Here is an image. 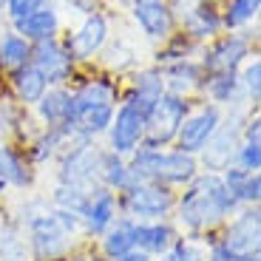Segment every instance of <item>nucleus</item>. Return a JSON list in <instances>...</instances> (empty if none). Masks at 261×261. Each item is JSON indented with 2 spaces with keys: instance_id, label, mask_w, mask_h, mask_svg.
I'll return each mask as SVG.
<instances>
[{
  "instance_id": "f257e3e1",
  "label": "nucleus",
  "mask_w": 261,
  "mask_h": 261,
  "mask_svg": "<svg viewBox=\"0 0 261 261\" xmlns=\"http://www.w3.org/2000/svg\"><path fill=\"white\" fill-rule=\"evenodd\" d=\"M236 210L239 204L224 188L222 176L199 170V176L176 193V207L170 222L176 224L182 236H196L204 242L207 236H216L222 230V224Z\"/></svg>"
},
{
  "instance_id": "f03ea898",
  "label": "nucleus",
  "mask_w": 261,
  "mask_h": 261,
  "mask_svg": "<svg viewBox=\"0 0 261 261\" xmlns=\"http://www.w3.org/2000/svg\"><path fill=\"white\" fill-rule=\"evenodd\" d=\"M117 105H119V85L111 77L77 80L68 88V119H65L63 130L71 139L105 137Z\"/></svg>"
},
{
  "instance_id": "7ed1b4c3",
  "label": "nucleus",
  "mask_w": 261,
  "mask_h": 261,
  "mask_svg": "<svg viewBox=\"0 0 261 261\" xmlns=\"http://www.w3.org/2000/svg\"><path fill=\"white\" fill-rule=\"evenodd\" d=\"M134 179L168 185L173 190H182L199 176V159L193 153H185L179 148H137L128 156Z\"/></svg>"
},
{
  "instance_id": "20e7f679",
  "label": "nucleus",
  "mask_w": 261,
  "mask_h": 261,
  "mask_svg": "<svg viewBox=\"0 0 261 261\" xmlns=\"http://www.w3.org/2000/svg\"><path fill=\"white\" fill-rule=\"evenodd\" d=\"M29 250L34 261H51L77 247V239H83L80 219L65 210L48 207L43 213H32L26 222Z\"/></svg>"
},
{
  "instance_id": "39448f33",
  "label": "nucleus",
  "mask_w": 261,
  "mask_h": 261,
  "mask_svg": "<svg viewBox=\"0 0 261 261\" xmlns=\"http://www.w3.org/2000/svg\"><path fill=\"white\" fill-rule=\"evenodd\" d=\"M176 193L179 190L168 185L134 179L122 193H117L119 216L134 219V222H170L173 207H176Z\"/></svg>"
},
{
  "instance_id": "423d86ee",
  "label": "nucleus",
  "mask_w": 261,
  "mask_h": 261,
  "mask_svg": "<svg viewBox=\"0 0 261 261\" xmlns=\"http://www.w3.org/2000/svg\"><path fill=\"white\" fill-rule=\"evenodd\" d=\"M250 117V105L242 102V105H233V114L222 119V125L216 128V134L210 137V142L202 148L199 153V168L204 173H222L233 165V156H236V148L242 142V125L244 119Z\"/></svg>"
},
{
  "instance_id": "0eeeda50",
  "label": "nucleus",
  "mask_w": 261,
  "mask_h": 261,
  "mask_svg": "<svg viewBox=\"0 0 261 261\" xmlns=\"http://www.w3.org/2000/svg\"><path fill=\"white\" fill-rule=\"evenodd\" d=\"M193 102L188 97L165 91L159 102L153 105V111L145 119V142L142 148H170L176 142V134L182 128L185 117L190 114Z\"/></svg>"
},
{
  "instance_id": "6e6552de",
  "label": "nucleus",
  "mask_w": 261,
  "mask_h": 261,
  "mask_svg": "<svg viewBox=\"0 0 261 261\" xmlns=\"http://www.w3.org/2000/svg\"><path fill=\"white\" fill-rule=\"evenodd\" d=\"M222 119H224V114H222V108H219V105L199 102L196 108H190V114L185 117L182 128H179V134H176L173 148L199 156V153H202V148L210 142V137L216 134V128L222 125Z\"/></svg>"
},
{
  "instance_id": "1a4fd4ad",
  "label": "nucleus",
  "mask_w": 261,
  "mask_h": 261,
  "mask_svg": "<svg viewBox=\"0 0 261 261\" xmlns=\"http://www.w3.org/2000/svg\"><path fill=\"white\" fill-rule=\"evenodd\" d=\"M247 57H250V34L230 32V34H219L202 51L199 63H202L204 74H236Z\"/></svg>"
},
{
  "instance_id": "9d476101",
  "label": "nucleus",
  "mask_w": 261,
  "mask_h": 261,
  "mask_svg": "<svg viewBox=\"0 0 261 261\" xmlns=\"http://www.w3.org/2000/svg\"><path fill=\"white\" fill-rule=\"evenodd\" d=\"M32 65L46 77L48 88H51V85H68L77 77V63L71 60L63 37L32 43Z\"/></svg>"
},
{
  "instance_id": "9b49d317",
  "label": "nucleus",
  "mask_w": 261,
  "mask_h": 261,
  "mask_svg": "<svg viewBox=\"0 0 261 261\" xmlns=\"http://www.w3.org/2000/svg\"><path fill=\"white\" fill-rule=\"evenodd\" d=\"M219 239L233 250L236 255L261 253V210L258 204L239 207L219 230Z\"/></svg>"
},
{
  "instance_id": "f8f14e48",
  "label": "nucleus",
  "mask_w": 261,
  "mask_h": 261,
  "mask_svg": "<svg viewBox=\"0 0 261 261\" xmlns=\"http://www.w3.org/2000/svg\"><path fill=\"white\" fill-rule=\"evenodd\" d=\"M119 216V204H117V193L102 185H94L88 190V202H85L83 213H80V227H83V239L97 242L105 230L117 222Z\"/></svg>"
},
{
  "instance_id": "ddd939ff",
  "label": "nucleus",
  "mask_w": 261,
  "mask_h": 261,
  "mask_svg": "<svg viewBox=\"0 0 261 261\" xmlns=\"http://www.w3.org/2000/svg\"><path fill=\"white\" fill-rule=\"evenodd\" d=\"M105 137H108V150H114V153L128 159L145 142V117L137 108L119 102L117 111H114L111 125L105 130Z\"/></svg>"
},
{
  "instance_id": "4468645a",
  "label": "nucleus",
  "mask_w": 261,
  "mask_h": 261,
  "mask_svg": "<svg viewBox=\"0 0 261 261\" xmlns=\"http://www.w3.org/2000/svg\"><path fill=\"white\" fill-rule=\"evenodd\" d=\"M63 43L74 63H91L94 57H99V51L108 43V17L102 12H94L88 17H83L77 32L68 34Z\"/></svg>"
},
{
  "instance_id": "2eb2a0df",
  "label": "nucleus",
  "mask_w": 261,
  "mask_h": 261,
  "mask_svg": "<svg viewBox=\"0 0 261 261\" xmlns=\"http://www.w3.org/2000/svg\"><path fill=\"white\" fill-rule=\"evenodd\" d=\"M162 94H165L162 71H159V65H150V68H139V71H134V77H130L125 94L119 97V102L137 108V111L148 119V114L153 111V105L159 102Z\"/></svg>"
},
{
  "instance_id": "dca6fc26",
  "label": "nucleus",
  "mask_w": 261,
  "mask_h": 261,
  "mask_svg": "<svg viewBox=\"0 0 261 261\" xmlns=\"http://www.w3.org/2000/svg\"><path fill=\"white\" fill-rule=\"evenodd\" d=\"M130 14L137 20V26L145 32V37H150V40H170L173 37L176 17L170 12L168 0H134Z\"/></svg>"
},
{
  "instance_id": "f3484780",
  "label": "nucleus",
  "mask_w": 261,
  "mask_h": 261,
  "mask_svg": "<svg viewBox=\"0 0 261 261\" xmlns=\"http://www.w3.org/2000/svg\"><path fill=\"white\" fill-rule=\"evenodd\" d=\"M159 71H162V80H165V91L179 94V97L190 99L193 94L202 91L204 85V68L199 60H190V57L173 60V63H165Z\"/></svg>"
},
{
  "instance_id": "a211bd4d",
  "label": "nucleus",
  "mask_w": 261,
  "mask_h": 261,
  "mask_svg": "<svg viewBox=\"0 0 261 261\" xmlns=\"http://www.w3.org/2000/svg\"><path fill=\"white\" fill-rule=\"evenodd\" d=\"M185 29V37L193 40V43H202V40H216L224 32L222 26V12L216 9L213 0H199L188 14L179 17Z\"/></svg>"
},
{
  "instance_id": "6ab92c4d",
  "label": "nucleus",
  "mask_w": 261,
  "mask_h": 261,
  "mask_svg": "<svg viewBox=\"0 0 261 261\" xmlns=\"http://www.w3.org/2000/svg\"><path fill=\"white\" fill-rule=\"evenodd\" d=\"M179 239L173 222H134V250L156 261L170 244Z\"/></svg>"
},
{
  "instance_id": "aec40b11",
  "label": "nucleus",
  "mask_w": 261,
  "mask_h": 261,
  "mask_svg": "<svg viewBox=\"0 0 261 261\" xmlns=\"http://www.w3.org/2000/svg\"><path fill=\"white\" fill-rule=\"evenodd\" d=\"M60 26H63V20H60V12L54 3H46L43 9L32 12L29 17L23 20H14L12 29L20 34V37H26L29 43H40V40H51V37H60Z\"/></svg>"
},
{
  "instance_id": "412c9836",
  "label": "nucleus",
  "mask_w": 261,
  "mask_h": 261,
  "mask_svg": "<svg viewBox=\"0 0 261 261\" xmlns=\"http://www.w3.org/2000/svg\"><path fill=\"white\" fill-rule=\"evenodd\" d=\"M0 170L9 188L14 190H29L37 179V170L29 162L26 150L17 145H0Z\"/></svg>"
},
{
  "instance_id": "4be33fe9",
  "label": "nucleus",
  "mask_w": 261,
  "mask_h": 261,
  "mask_svg": "<svg viewBox=\"0 0 261 261\" xmlns=\"http://www.w3.org/2000/svg\"><path fill=\"white\" fill-rule=\"evenodd\" d=\"M219 176H222L224 188L230 190V196L236 199L239 207H250V204L261 202V173H250V170H242V168H236V165H230Z\"/></svg>"
},
{
  "instance_id": "5701e85b",
  "label": "nucleus",
  "mask_w": 261,
  "mask_h": 261,
  "mask_svg": "<svg viewBox=\"0 0 261 261\" xmlns=\"http://www.w3.org/2000/svg\"><path fill=\"white\" fill-rule=\"evenodd\" d=\"M130 250H134V219L117 216V222L97 239V253L117 261L122 255H128Z\"/></svg>"
},
{
  "instance_id": "b1692460",
  "label": "nucleus",
  "mask_w": 261,
  "mask_h": 261,
  "mask_svg": "<svg viewBox=\"0 0 261 261\" xmlns=\"http://www.w3.org/2000/svg\"><path fill=\"white\" fill-rule=\"evenodd\" d=\"M34 111H37L43 128H63L68 119V85H51L34 102Z\"/></svg>"
},
{
  "instance_id": "393cba45",
  "label": "nucleus",
  "mask_w": 261,
  "mask_h": 261,
  "mask_svg": "<svg viewBox=\"0 0 261 261\" xmlns=\"http://www.w3.org/2000/svg\"><path fill=\"white\" fill-rule=\"evenodd\" d=\"M97 182L102 188L114 190V193H122L130 182H134V173H130V165L125 156L114 153V150L102 148L99 153V170H97Z\"/></svg>"
},
{
  "instance_id": "a878e982",
  "label": "nucleus",
  "mask_w": 261,
  "mask_h": 261,
  "mask_svg": "<svg viewBox=\"0 0 261 261\" xmlns=\"http://www.w3.org/2000/svg\"><path fill=\"white\" fill-rule=\"evenodd\" d=\"M68 142H71V137H68L63 128H43L23 150H26L29 162L37 168V165H46L48 159H57L60 150H63Z\"/></svg>"
},
{
  "instance_id": "bb28decb",
  "label": "nucleus",
  "mask_w": 261,
  "mask_h": 261,
  "mask_svg": "<svg viewBox=\"0 0 261 261\" xmlns=\"http://www.w3.org/2000/svg\"><path fill=\"white\" fill-rule=\"evenodd\" d=\"M9 83H12V91H14V97H17V102L32 105V108H34V102H37V99L48 91L46 77H43V74H40L32 63L23 65V68L9 71Z\"/></svg>"
},
{
  "instance_id": "cd10ccee",
  "label": "nucleus",
  "mask_w": 261,
  "mask_h": 261,
  "mask_svg": "<svg viewBox=\"0 0 261 261\" xmlns=\"http://www.w3.org/2000/svg\"><path fill=\"white\" fill-rule=\"evenodd\" d=\"M202 91L207 94V102L213 105H242L244 97H242V88H239V77L236 74H204V85ZM250 105V102H247Z\"/></svg>"
},
{
  "instance_id": "c85d7f7f",
  "label": "nucleus",
  "mask_w": 261,
  "mask_h": 261,
  "mask_svg": "<svg viewBox=\"0 0 261 261\" xmlns=\"http://www.w3.org/2000/svg\"><path fill=\"white\" fill-rule=\"evenodd\" d=\"M32 63V43L26 37H20L14 29L0 32V68L3 71H14Z\"/></svg>"
},
{
  "instance_id": "c756f323",
  "label": "nucleus",
  "mask_w": 261,
  "mask_h": 261,
  "mask_svg": "<svg viewBox=\"0 0 261 261\" xmlns=\"http://www.w3.org/2000/svg\"><path fill=\"white\" fill-rule=\"evenodd\" d=\"M261 0H230L222 12V26L227 32H242L258 17Z\"/></svg>"
},
{
  "instance_id": "7c9ffc66",
  "label": "nucleus",
  "mask_w": 261,
  "mask_h": 261,
  "mask_svg": "<svg viewBox=\"0 0 261 261\" xmlns=\"http://www.w3.org/2000/svg\"><path fill=\"white\" fill-rule=\"evenodd\" d=\"M88 190H91V188H77V185L57 182L54 196H51V204L57 210H65V213H71V216H77V219H80L85 202H88Z\"/></svg>"
},
{
  "instance_id": "2f4dec72",
  "label": "nucleus",
  "mask_w": 261,
  "mask_h": 261,
  "mask_svg": "<svg viewBox=\"0 0 261 261\" xmlns=\"http://www.w3.org/2000/svg\"><path fill=\"white\" fill-rule=\"evenodd\" d=\"M236 77H239V88H242L244 102L255 105L261 97V60L255 54H253V60H244L242 68L236 71Z\"/></svg>"
},
{
  "instance_id": "473e14b6",
  "label": "nucleus",
  "mask_w": 261,
  "mask_h": 261,
  "mask_svg": "<svg viewBox=\"0 0 261 261\" xmlns=\"http://www.w3.org/2000/svg\"><path fill=\"white\" fill-rule=\"evenodd\" d=\"M156 261H204V242L196 239V236H182Z\"/></svg>"
},
{
  "instance_id": "72a5a7b5",
  "label": "nucleus",
  "mask_w": 261,
  "mask_h": 261,
  "mask_svg": "<svg viewBox=\"0 0 261 261\" xmlns=\"http://www.w3.org/2000/svg\"><path fill=\"white\" fill-rule=\"evenodd\" d=\"M99 57H102V65L108 68V71H117V74H125L130 71L134 65H137V54H134V48L128 46V43H122V40H117V43H105V48L99 51Z\"/></svg>"
},
{
  "instance_id": "f704fd0d",
  "label": "nucleus",
  "mask_w": 261,
  "mask_h": 261,
  "mask_svg": "<svg viewBox=\"0 0 261 261\" xmlns=\"http://www.w3.org/2000/svg\"><path fill=\"white\" fill-rule=\"evenodd\" d=\"M233 165L250 173H261V139H242L236 148Z\"/></svg>"
},
{
  "instance_id": "c9c22d12",
  "label": "nucleus",
  "mask_w": 261,
  "mask_h": 261,
  "mask_svg": "<svg viewBox=\"0 0 261 261\" xmlns=\"http://www.w3.org/2000/svg\"><path fill=\"white\" fill-rule=\"evenodd\" d=\"M204 261H236V253L219 239V233H216V236H207V239H204Z\"/></svg>"
},
{
  "instance_id": "e433bc0d",
  "label": "nucleus",
  "mask_w": 261,
  "mask_h": 261,
  "mask_svg": "<svg viewBox=\"0 0 261 261\" xmlns=\"http://www.w3.org/2000/svg\"><path fill=\"white\" fill-rule=\"evenodd\" d=\"M48 0H6V17L12 20H23L29 17L32 12H37V9H43Z\"/></svg>"
},
{
  "instance_id": "4c0bfd02",
  "label": "nucleus",
  "mask_w": 261,
  "mask_h": 261,
  "mask_svg": "<svg viewBox=\"0 0 261 261\" xmlns=\"http://www.w3.org/2000/svg\"><path fill=\"white\" fill-rule=\"evenodd\" d=\"M65 3H68V6H71L77 14H83V17L99 12V0H65Z\"/></svg>"
},
{
  "instance_id": "58836bf2",
  "label": "nucleus",
  "mask_w": 261,
  "mask_h": 261,
  "mask_svg": "<svg viewBox=\"0 0 261 261\" xmlns=\"http://www.w3.org/2000/svg\"><path fill=\"white\" fill-rule=\"evenodd\" d=\"M85 253H88V250H80V247H74L71 253L57 255V258H51V261H83V258H85Z\"/></svg>"
},
{
  "instance_id": "ea45409f",
  "label": "nucleus",
  "mask_w": 261,
  "mask_h": 261,
  "mask_svg": "<svg viewBox=\"0 0 261 261\" xmlns=\"http://www.w3.org/2000/svg\"><path fill=\"white\" fill-rule=\"evenodd\" d=\"M117 261H153V258H148V255L139 253V250H130L128 255H122V258H117Z\"/></svg>"
},
{
  "instance_id": "a19ab883",
  "label": "nucleus",
  "mask_w": 261,
  "mask_h": 261,
  "mask_svg": "<svg viewBox=\"0 0 261 261\" xmlns=\"http://www.w3.org/2000/svg\"><path fill=\"white\" fill-rule=\"evenodd\" d=\"M83 261H114V258H108V255L97 253V250H88V253H85V258H83Z\"/></svg>"
},
{
  "instance_id": "79ce46f5",
  "label": "nucleus",
  "mask_w": 261,
  "mask_h": 261,
  "mask_svg": "<svg viewBox=\"0 0 261 261\" xmlns=\"http://www.w3.org/2000/svg\"><path fill=\"white\" fill-rule=\"evenodd\" d=\"M236 261H261V253H247V255H236Z\"/></svg>"
},
{
  "instance_id": "37998d69",
  "label": "nucleus",
  "mask_w": 261,
  "mask_h": 261,
  "mask_svg": "<svg viewBox=\"0 0 261 261\" xmlns=\"http://www.w3.org/2000/svg\"><path fill=\"white\" fill-rule=\"evenodd\" d=\"M6 12V0H0V14Z\"/></svg>"
},
{
  "instance_id": "c03bdc74",
  "label": "nucleus",
  "mask_w": 261,
  "mask_h": 261,
  "mask_svg": "<svg viewBox=\"0 0 261 261\" xmlns=\"http://www.w3.org/2000/svg\"><path fill=\"white\" fill-rule=\"evenodd\" d=\"M48 3H60V0H48Z\"/></svg>"
}]
</instances>
